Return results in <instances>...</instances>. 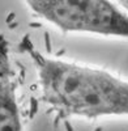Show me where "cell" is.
I'll return each mask as SVG.
<instances>
[{
  "label": "cell",
  "mask_w": 128,
  "mask_h": 131,
  "mask_svg": "<svg viewBox=\"0 0 128 131\" xmlns=\"http://www.w3.org/2000/svg\"><path fill=\"white\" fill-rule=\"evenodd\" d=\"M37 68L42 100L64 118L128 117V80L112 72L68 59L47 57L26 41Z\"/></svg>",
  "instance_id": "cell-1"
},
{
  "label": "cell",
  "mask_w": 128,
  "mask_h": 131,
  "mask_svg": "<svg viewBox=\"0 0 128 131\" xmlns=\"http://www.w3.org/2000/svg\"><path fill=\"white\" fill-rule=\"evenodd\" d=\"M35 16L64 34H88L128 39V10L106 0H31Z\"/></svg>",
  "instance_id": "cell-2"
},
{
  "label": "cell",
  "mask_w": 128,
  "mask_h": 131,
  "mask_svg": "<svg viewBox=\"0 0 128 131\" xmlns=\"http://www.w3.org/2000/svg\"><path fill=\"white\" fill-rule=\"evenodd\" d=\"M17 81L7 38L0 34V131H22Z\"/></svg>",
  "instance_id": "cell-3"
},
{
  "label": "cell",
  "mask_w": 128,
  "mask_h": 131,
  "mask_svg": "<svg viewBox=\"0 0 128 131\" xmlns=\"http://www.w3.org/2000/svg\"><path fill=\"white\" fill-rule=\"evenodd\" d=\"M119 4H120L124 9H127V10H128V0H125V2H119Z\"/></svg>",
  "instance_id": "cell-4"
}]
</instances>
